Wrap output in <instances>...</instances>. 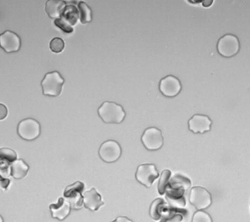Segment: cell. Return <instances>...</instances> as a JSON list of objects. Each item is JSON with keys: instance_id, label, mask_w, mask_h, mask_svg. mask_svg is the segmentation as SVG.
<instances>
[{"instance_id": "6da1fadb", "label": "cell", "mask_w": 250, "mask_h": 222, "mask_svg": "<svg viewBox=\"0 0 250 222\" xmlns=\"http://www.w3.org/2000/svg\"><path fill=\"white\" fill-rule=\"evenodd\" d=\"M190 187V180L182 175H176L170 180L165 193L171 206L181 208L186 206L184 193Z\"/></svg>"}, {"instance_id": "7a4b0ae2", "label": "cell", "mask_w": 250, "mask_h": 222, "mask_svg": "<svg viewBox=\"0 0 250 222\" xmlns=\"http://www.w3.org/2000/svg\"><path fill=\"white\" fill-rule=\"evenodd\" d=\"M98 114L107 124H120L126 115L122 106L111 101L104 102L98 109Z\"/></svg>"}, {"instance_id": "3957f363", "label": "cell", "mask_w": 250, "mask_h": 222, "mask_svg": "<svg viewBox=\"0 0 250 222\" xmlns=\"http://www.w3.org/2000/svg\"><path fill=\"white\" fill-rule=\"evenodd\" d=\"M65 80L58 71H52L46 74L42 82L43 95L58 96L62 92Z\"/></svg>"}, {"instance_id": "277c9868", "label": "cell", "mask_w": 250, "mask_h": 222, "mask_svg": "<svg viewBox=\"0 0 250 222\" xmlns=\"http://www.w3.org/2000/svg\"><path fill=\"white\" fill-rule=\"evenodd\" d=\"M18 133L25 140H34L41 133V126L36 119H25L18 125Z\"/></svg>"}, {"instance_id": "5b68a950", "label": "cell", "mask_w": 250, "mask_h": 222, "mask_svg": "<svg viewBox=\"0 0 250 222\" xmlns=\"http://www.w3.org/2000/svg\"><path fill=\"white\" fill-rule=\"evenodd\" d=\"M122 154V149L120 144L114 140H107L101 144L99 149V155L101 159L105 163L116 162Z\"/></svg>"}, {"instance_id": "8992f818", "label": "cell", "mask_w": 250, "mask_h": 222, "mask_svg": "<svg viewBox=\"0 0 250 222\" xmlns=\"http://www.w3.org/2000/svg\"><path fill=\"white\" fill-rule=\"evenodd\" d=\"M217 51L223 57H234L239 51V39L232 34L223 36L218 41Z\"/></svg>"}, {"instance_id": "52a82bcc", "label": "cell", "mask_w": 250, "mask_h": 222, "mask_svg": "<svg viewBox=\"0 0 250 222\" xmlns=\"http://www.w3.org/2000/svg\"><path fill=\"white\" fill-rule=\"evenodd\" d=\"M144 146L150 151L160 149L163 145V137L160 130L155 127L148 128L144 131L141 138Z\"/></svg>"}, {"instance_id": "ba28073f", "label": "cell", "mask_w": 250, "mask_h": 222, "mask_svg": "<svg viewBox=\"0 0 250 222\" xmlns=\"http://www.w3.org/2000/svg\"><path fill=\"white\" fill-rule=\"evenodd\" d=\"M190 203L197 210L207 209L211 205L212 198L210 193L204 187H195L191 188L189 198Z\"/></svg>"}, {"instance_id": "9c48e42d", "label": "cell", "mask_w": 250, "mask_h": 222, "mask_svg": "<svg viewBox=\"0 0 250 222\" xmlns=\"http://www.w3.org/2000/svg\"><path fill=\"white\" fill-rule=\"evenodd\" d=\"M159 176L158 169L154 164H142L137 168L136 177L137 181L141 184L149 188L152 187L153 182Z\"/></svg>"}, {"instance_id": "30bf717a", "label": "cell", "mask_w": 250, "mask_h": 222, "mask_svg": "<svg viewBox=\"0 0 250 222\" xmlns=\"http://www.w3.org/2000/svg\"><path fill=\"white\" fill-rule=\"evenodd\" d=\"M84 185L82 181H76V183L66 187L64 192V197L67 199L71 203V207L75 210H78L82 207L83 202V196L82 193L84 190Z\"/></svg>"}, {"instance_id": "8fae6325", "label": "cell", "mask_w": 250, "mask_h": 222, "mask_svg": "<svg viewBox=\"0 0 250 222\" xmlns=\"http://www.w3.org/2000/svg\"><path fill=\"white\" fill-rule=\"evenodd\" d=\"M159 89L162 94L167 97H174L181 91L182 85L177 77L167 76L161 80Z\"/></svg>"}, {"instance_id": "7c38bea8", "label": "cell", "mask_w": 250, "mask_h": 222, "mask_svg": "<svg viewBox=\"0 0 250 222\" xmlns=\"http://www.w3.org/2000/svg\"><path fill=\"white\" fill-rule=\"evenodd\" d=\"M0 46L8 53L18 52L21 46V39L14 32L5 31L0 35Z\"/></svg>"}, {"instance_id": "4fadbf2b", "label": "cell", "mask_w": 250, "mask_h": 222, "mask_svg": "<svg viewBox=\"0 0 250 222\" xmlns=\"http://www.w3.org/2000/svg\"><path fill=\"white\" fill-rule=\"evenodd\" d=\"M211 124L212 122L209 117L202 114L194 115L188 122L189 130L195 133H204L209 131Z\"/></svg>"}, {"instance_id": "5bb4252c", "label": "cell", "mask_w": 250, "mask_h": 222, "mask_svg": "<svg viewBox=\"0 0 250 222\" xmlns=\"http://www.w3.org/2000/svg\"><path fill=\"white\" fill-rule=\"evenodd\" d=\"M83 203L86 208L92 211H98L101 206L104 205L101 194L94 187L84 192L83 194Z\"/></svg>"}, {"instance_id": "9a60e30c", "label": "cell", "mask_w": 250, "mask_h": 222, "mask_svg": "<svg viewBox=\"0 0 250 222\" xmlns=\"http://www.w3.org/2000/svg\"><path fill=\"white\" fill-rule=\"evenodd\" d=\"M71 205L65 198H59L57 203L50 205L52 217L55 219L63 221L68 217L71 212Z\"/></svg>"}, {"instance_id": "2e32d148", "label": "cell", "mask_w": 250, "mask_h": 222, "mask_svg": "<svg viewBox=\"0 0 250 222\" xmlns=\"http://www.w3.org/2000/svg\"><path fill=\"white\" fill-rule=\"evenodd\" d=\"M65 2L62 0H48L46 3V12L52 19H59L65 9Z\"/></svg>"}, {"instance_id": "e0dca14e", "label": "cell", "mask_w": 250, "mask_h": 222, "mask_svg": "<svg viewBox=\"0 0 250 222\" xmlns=\"http://www.w3.org/2000/svg\"><path fill=\"white\" fill-rule=\"evenodd\" d=\"M29 167L22 159H17L10 166V174L14 178L22 179L27 175Z\"/></svg>"}, {"instance_id": "ac0fdd59", "label": "cell", "mask_w": 250, "mask_h": 222, "mask_svg": "<svg viewBox=\"0 0 250 222\" xmlns=\"http://www.w3.org/2000/svg\"><path fill=\"white\" fill-rule=\"evenodd\" d=\"M61 17L64 21L71 26H73V25L76 24V22H78V20H79V8H76V6L72 5V4L66 5Z\"/></svg>"}, {"instance_id": "d6986e66", "label": "cell", "mask_w": 250, "mask_h": 222, "mask_svg": "<svg viewBox=\"0 0 250 222\" xmlns=\"http://www.w3.org/2000/svg\"><path fill=\"white\" fill-rule=\"evenodd\" d=\"M1 154V171L8 170L9 163H14L17 160L16 153L14 150L7 148H3L0 150Z\"/></svg>"}, {"instance_id": "ffe728a7", "label": "cell", "mask_w": 250, "mask_h": 222, "mask_svg": "<svg viewBox=\"0 0 250 222\" xmlns=\"http://www.w3.org/2000/svg\"><path fill=\"white\" fill-rule=\"evenodd\" d=\"M166 207V203L162 198H158L156 199L150 207V217L155 221H158L162 217V213H163V209Z\"/></svg>"}, {"instance_id": "44dd1931", "label": "cell", "mask_w": 250, "mask_h": 222, "mask_svg": "<svg viewBox=\"0 0 250 222\" xmlns=\"http://www.w3.org/2000/svg\"><path fill=\"white\" fill-rule=\"evenodd\" d=\"M78 8L80 11V20L83 24L91 22L92 20V11L87 3L84 2H80L78 3Z\"/></svg>"}, {"instance_id": "7402d4cb", "label": "cell", "mask_w": 250, "mask_h": 222, "mask_svg": "<svg viewBox=\"0 0 250 222\" xmlns=\"http://www.w3.org/2000/svg\"><path fill=\"white\" fill-rule=\"evenodd\" d=\"M171 174V171L167 170V169L163 171V173H162L160 181H159L158 187V193H159L160 195H163V194H165V193H166L167 187L168 186Z\"/></svg>"}, {"instance_id": "603a6c76", "label": "cell", "mask_w": 250, "mask_h": 222, "mask_svg": "<svg viewBox=\"0 0 250 222\" xmlns=\"http://www.w3.org/2000/svg\"><path fill=\"white\" fill-rule=\"evenodd\" d=\"M65 47V43L60 38H55L50 43V48L55 53H60Z\"/></svg>"}, {"instance_id": "cb8c5ba5", "label": "cell", "mask_w": 250, "mask_h": 222, "mask_svg": "<svg viewBox=\"0 0 250 222\" xmlns=\"http://www.w3.org/2000/svg\"><path fill=\"white\" fill-rule=\"evenodd\" d=\"M192 222H212V219L206 211H196L194 215Z\"/></svg>"}, {"instance_id": "d4e9b609", "label": "cell", "mask_w": 250, "mask_h": 222, "mask_svg": "<svg viewBox=\"0 0 250 222\" xmlns=\"http://www.w3.org/2000/svg\"><path fill=\"white\" fill-rule=\"evenodd\" d=\"M54 23L57 27H59L64 33H71L73 32V27L71 25L64 21L62 18L55 19Z\"/></svg>"}, {"instance_id": "484cf974", "label": "cell", "mask_w": 250, "mask_h": 222, "mask_svg": "<svg viewBox=\"0 0 250 222\" xmlns=\"http://www.w3.org/2000/svg\"><path fill=\"white\" fill-rule=\"evenodd\" d=\"M182 219H183V217L182 215L176 212V213L167 215V217L161 221V222H181Z\"/></svg>"}, {"instance_id": "4316f807", "label": "cell", "mask_w": 250, "mask_h": 222, "mask_svg": "<svg viewBox=\"0 0 250 222\" xmlns=\"http://www.w3.org/2000/svg\"><path fill=\"white\" fill-rule=\"evenodd\" d=\"M1 119H3L7 116V114H8V111H7V108H6L5 106H3L1 104Z\"/></svg>"}, {"instance_id": "83f0119b", "label": "cell", "mask_w": 250, "mask_h": 222, "mask_svg": "<svg viewBox=\"0 0 250 222\" xmlns=\"http://www.w3.org/2000/svg\"><path fill=\"white\" fill-rule=\"evenodd\" d=\"M112 222H133V221H132V220L128 219V217H119L118 218H116L115 221Z\"/></svg>"}]
</instances>
